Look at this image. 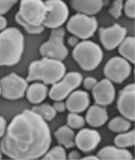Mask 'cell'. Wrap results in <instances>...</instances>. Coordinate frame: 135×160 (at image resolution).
<instances>
[{
	"label": "cell",
	"instance_id": "obj_29",
	"mask_svg": "<svg viewBox=\"0 0 135 160\" xmlns=\"http://www.w3.org/2000/svg\"><path fill=\"white\" fill-rule=\"evenodd\" d=\"M17 2V0H0V15L9 12Z\"/></svg>",
	"mask_w": 135,
	"mask_h": 160
},
{
	"label": "cell",
	"instance_id": "obj_18",
	"mask_svg": "<svg viewBox=\"0 0 135 160\" xmlns=\"http://www.w3.org/2000/svg\"><path fill=\"white\" fill-rule=\"evenodd\" d=\"M97 156L101 160H132V154L126 149L117 148L113 146H106L97 153Z\"/></svg>",
	"mask_w": 135,
	"mask_h": 160
},
{
	"label": "cell",
	"instance_id": "obj_13",
	"mask_svg": "<svg viewBox=\"0 0 135 160\" xmlns=\"http://www.w3.org/2000/svg\"><path fill=\"white\" fill-rule=\"evenodd\" d=\"M135 94L134 83L127 85L119 93L117 107L121 114L130 121L135 120Z\"/></svg>",
	"mask_w": 135,
	"mask_h": 160
},
{
	"label": "cell",
	"instance_id": "obj_34",
	"mask_svg": "<svg viewBox=\"0 0 135 160\" xmlns=\"http://www.w3.org/2000/svg\"><path fill=\"white\" fill-rule=\"evenodd\" d=\"M68 43L70 46L75 47L79 43V38L75 36L70 37L68 39Z\"/></svg>",
	"mask_w": 135,
	"mask_h": 160
},
{
	"label": "cell",
	"instance_id": "obj_25",
	"mask_svg": "<svg viewBox=\"0 0 135 160\" xmlns=\"http://www.w3.org/2000/svg\"><path fill=\"white\" fill-rule=\"evenodd\" d=\"M114 143L120 148L132 147L135 144V131L134 130L117 135L114 139Z\"/></svg>",
	"mask_w": 135,
	"mask_h": 160
},
{
	"label": "cell",
	"instance_id": "obj_35",
	"mask_svg": "<svg viewBox=\"0 0 135 160\" xmlns=\"http://www.w3.org/2000/svg\"><path fill=\"white\" fill-rule=\"evenodd\" d=\"M68 158L69 160H78L80 158V155L77 151H72L68 155Z\"/></svg>",
	"mask_w": 135,
	"mask_h": 160
},
{
	"label": "cell",
	"instance_id": "obj_9",
	"mask_svg": "<svg viewBox=\"0 0 135 160\" xmlns=\"http://www.w3.org/2000/svg\"><path fill=\"white\" fill-rule=\"evenodd\" d=\"M28 88V81L15 73H11L0 80L1 94L8 100L23 97Z\"/></svg>",
	"mask_w": 135,
	"mask_h": 160
},
{
	"label": "cell",
	"instance_id": "obj_27",
	"mask_svg": "<svg viewBox=\"0 0 135 160\" xmlns=\"http://www.w3.org/2000/svg\"><path fill=\"white\" fill-rule=\"evenodd\" d=\"M67 123L70 128L74 129H80L85 125V120L83 117L77 113H71L67 116Z\"/></svg>",
	"mask_w": 135,
	"mask_h": 160
},
{
	"label": "cell",
	"instance_id": "obj_37",
	"mask_svg": "<svg viewBox=\"0 0 135 160\" xmlns=\"http://www.w3.org/2000/svg\"><path fill=\"white\" fill-rule=\"evenodd\" d=\"M83 160H98L99 158L97 156H88L83 158Z\"/></svg>",
	"mask_w": 135,
	"mask_h": 160
},
{
	"label": "cell",
	"instance_id": "obj_30",
	"mask_svg": "<svg viewBox=\"0 0 135 160\" xmlns=\"http://www.w3.org/2000/svg\"><path fill=\"white\" fill-rule=\"evenodd\" d=\"M123 7L126 15L130 18H134L135 16V0H127Z\"/></svg>",
	"mask_w": 135,
	"mask_h": 160
},
{
	"label": "cell",
	"instance_id": "obj_17",
	"mask_svg": "<svg viewBox=\"0 0 135 160\" xmlns=\"http://www.w3.org/2000/svg\"><path fill=\"white\" fill-rule=\"evenodd\" d=\"M71 6L80 13L92 16L102 9L103 0H70Z\"/></svg>",
	"mask_w": 135,
	"mask_h": 160
},
{
	"label": "cell",
	"instance_id": "obj_4",
	"mask_svg": "<svg viewBox=\"0 0 135 160\" xmlns=\"http://www.w3.org/2000/svg\"><path fill=\"white\" fill-rule=\"evenodd\" d=\"M65 72V66L61 61L44 57L29 65L26 80H39L45 84H54L63 78Z\"/></svg>",
	"mask_w": 135,
	"mask_h": 160
},
{
	"label": "cell",
	"instance_id": "obj_20",
	"mask_svg": "<svg viewBox=\"0 0 135 160\" xmlns=\"http://www.w3.org/2000/svg\"><path fill=\"white\" fill-rule=\"evenodd\" d=\"M26 96L28 100L33 104H39L45 100L48 93L47 87L45 84L35 82L27 88Z\"/></svg>",
	"mask_w": 135,
	"mask_h": 160
},
{
	"label": "cell",
	"instance_id": "obj_39",
	"mask_svg": "<svg viewBox=\"0 0 135 160\" xmlns=\"http://www.w3.org/2000/svg\"><path fill=\"white\" fill-rule=\"evenodd\" d=\"M0 95H1V88H0Z\"/></svg>",
	"mask_w": 135,
	"mask_h": 160
},
{
	"label": "cell",
	"instance_id": "obj_14",
	"mask_svg": "<svg viewBox=\"0 0 135 160\" xmlns=\"http://www.w3.org/2000/svg\"><path fill=\"white\" fill-rule=\"evenodd\" d=\"M92 93L96 104L105 106L113 102L116 91L112 82L106 78L97 83L92 89Z\"/></svg>",
	"mask_w": 135,
	"mask_h": 160
},
{
	"label": "cell",
	"instance_id": "obj_10",
	"mask_svg": "<svg viewBox=\"0 0 135 160\" xmlns=\"http://www.w3.org/2000/svg\"><path fill=\"white\" fill-rule=\"evenodd\" d=\"M45 3L48 10L44 26L52 29L61 28L69 15L67 5L62 0H47Z\"/></svg>",
	"mask_w": 135,
	"mask_h": 160
},
{
	"label": "cell",
	"instance_id": "obj_8",
	"mask_svg": "<svg viewBox=\"0 0 135 160\" xmlns=\"http://www.w3.org/2000/svg\"><path fill=\"white\" fill-rule=\"evenodd\" d=\"M82 80V75L79 72H71L65 74L53 85L49 92L50 98L55 101L64 100L80 85Z\"/></svg>",
	"mask_w": 135,
	"mask_h": 160
},
{
	"label": "cell",
	"instance_id": "obj_7",
	"mask_svg": "<svg viewBox=\"0 0 135 160\" xmlns=\"http://www.w3.org/2000/svg\"><path fill=\"white\" fill-rule=\"evenodd\" d=\"M98 25L95 17L79 13L68 20L67 28L70 32L78 38L86 39L93 36Z\"/></svg>",
	"mask_w": 135,
	"mask_h": 160
},
{
	"label": "cell",
	"instance_id": "obj_19",
	"mask_svg": "<svg viewBox=\"0 0 135 160\" xmlns=\"http://www.w3.org/2000/svg\"><path fill=\"white\" fill-rule=\"evenodd\" d=\"M108 119L107 112L104 108L98 106H92L88 110L86 120L90 126L97 128L102 126Z\"/></svg>",
	"mask_w": 135,
	"mask_h": 160
},
{
	"label": "cell",
	"instance_id": "obj_24",
	"mask_svg": "<svg viewBox=\"0 0 135 160\" xmlns=\"http://www.w3.org/2000/svg\"><path fill=\"white\" fill-rule=\"evenodd\" d=\"M131 124L127 119L121 117L113 118L109 122L108 128L114 132H123L127 131L131 128Z\"/></svg>",
	"mask_w": 135,
	"mask_h": 160
},
{
	"label": "cell",
	"instance_id": "obj_26",
	"mask_svg": "<svg viewBox=\"0 0 135 160\" xmlns=\"http://www.w3.org/2000/svg\"><path fill=\"white\" fill-rule=\"evenodd\" d=\"M67 158L65 148L61 146H56L46 152L44 160H66Z\"/></svg>",
	"mask_w": 135,
	"mask_h": 160
},
{
	"label": "cell",
	"instance_id": "obj_31",
	"mask_svg": "<svg viewBox=\"0 0 135 160\" xmlns=\"http://www.w3.org/2000/svg\"><path fill=\"white\" fill-rule=\"evenodd\" d=\"M97 82L96 78L92 77H88L84 79L83 84L86 89L90 90L94 88Z\"/></svg>",
	"mask_w": 135,
	"mask_h": 160
},
{
	"label": "cell",
	"instance_id": "obj_33",
	"mask_svg": "<svg viewBox=\"0 0 135 160\" xmlns=\"http://www.w3.org/2000/svg\"><path fill=\"white\" fill-rule=\"evenodd\" d=\"M6 126V121L3 117L0 116V138L5 134Z\"/></svg>",
	"mask_w": 135,
	"mask_h": 160
},
{
	"label": "cell",
	"instance_id": "obj_38",
	"mask_svg": "<svg viewBox=\"0 0 135 160\" xmlns=\"http://www.w3.org/2000/svg\"><path fill=\"white\" fill-rule=\"evenodd\" d=\"M2 159V154L1 152V151H0V159Z\"/></svg>",
	"mask_w": 135,
	"mask_h": 160
},
{
	"label": "cell",
	"instance_id": "obj_23",
	"mask_svg": "<svg viewBox=\"0 0 135 160\" xmlns=\"http://www.w3.org/2000/svg\"><path fill=\"white\" fill-rule=\"evenodd\" d=\"M32 110L38 114L45 121H51L55 118L57 114L56 111L53 106L48 104L34 107Z\"/></svg>",
	"mask_w": 135,
	"mask_h": 160
},
{
	"label": "cell",
	"instance_id": "obj_5",
	"mask_svg": "<svg viewBox=\"0 0 135 160\" xmlns=\"http://www.w3.org/2000/svg\"><path fill=\"white\" fill-rule=\"evenodd\" d=\"M73 57L81 68L85 71L96 69L103 59V52L100 46L90 41H84L75 47Z\"/></svg>",
	"mask_w": 135,
	"mask_h": 160
},
{
	"label": "cell",
	"instance_id": "obj_1",
	"mask_svg": "<svg viewBox=\"0 0 135 160\" xmlns=\"http://www.w3.org/2000/svg\"><path fill=\"white\" fill-rule=\"evenodd\" d=\"M51 143L50 128L32 110L13 118L0 143L6 156L14 160H34L44 156Z\"/></svg>",
	"mask_w": 135,
	"mask_h": 160
},
{
	"label": "cell",
	"instance_id": "obj_16",
	"mask_svg": "<svg viewBox=\"0 0 135 160\" xmlns=\"http://www.w3.org/2000/svg\"><path fill=\"white\" fill-rule=\"evenodd\" d=\"M65 104L67 110L71 113H81L89 105V96L85 91H75L70 94Z\"/></svg>",
	"mask_w": 135,
	"mask_h": 160
},
{
	"label": "cell",
	"instance_id": "obj_6",
	"mask_svg": "<svg viewBox=\"0 0 135 160\" xmlns=\"http://www.w3.org/2000/svg\"><path fill=\"white\" fill-rule=\"evenodd\" d=\"M65 36V30L63 28L52 29L48 40L40 47L41 55L57 60H65L68 54V49L64 43Z\"/></svg>",
	"mask_w": 135,
	"mask_h": 160
},
{
	"label": "cell",
	"instance_id": "obj_11",
	"mask_svg": "<svg viewBox=\"0 0 135 160\" xmlns=\"http://www.w3.org/2000/svg\"><path fill=\"white\" fill-rule=\"evenodd\" d=\"M131 70V66L127 60L114 57L106 63L104 73L111 82L121 83L130 76Z\"/></svg>",
	"mask_w": 135,
	"mask_h": 160
},
{
	"label": "cell",
	"instance_id": "obj_36",
	"mask_svg": "<svg viewBox=\"0 0 135 160\" xmlns=\"http://www.w3.org/2000/svg\"><path fill=\"white\" fill-rule=\"evenodd\" d=\"M7 25V21L5 17L0 15V30L5 29Z\"/></svg>",
	"mask_w": 135,
	"mask_h": 160
},
{
	"label": "cell",
	"instance_id": "obj_3",
	"mask_svg": "<svg viewBox=\"0 0 135 160\" xmlns=\"http://www.w3.org/2000/svg\"><path fill=\"white\" fill-rule=\"evenodd\" d=\"M23 50L24 37L18 29L9 28L0 33V66L16 65Z\"/></svg>",
	"mask_w": 135,
	"mask_h": 160
},
{
	"label": "cell",
	"instance_id": "obj_28",
	"mask_svg": "<svg viewBox=\"0 0 135 160\" xmlns=\"http://www.w3.org/2000/svg\"><path fill=\"white\" fill-rule=\"evenodd\" d=\"M123 8L122 2L119 0H116L110 7L109 12L113 18L117 19L122 15Z\"/></svg>",
	"mask_w": 135,
	"mask_h": 160
},
{
	"label": "cell",
	"instance_id": "obj_22",
	"mask_svg": "<svg viewBox=\"0 0 135 160\" xmlns=\"http://www.w3.org/2000/svg\"><path fill=\"white\" fill-rule=\"evenodd\" d=\"M135 39L134 37H126L119 46V52L124 59L135 63Z\"/></svg>",
	"mask_w": 135,
	"mask_h": 160
},
{
	"label": "cell",
	"instance_id": "obj_12",
	"mask_svg": "<svg viewBox=\"0 0 135 160\" xmlns=\"http://www.w3.org/2000/svg\"><path fill=\"white\" fill-rule=\"evenodd\" d=\"M127 32L126 28L115 24L109 28H101L99 29V37L104 47L108 50H112L122 42Z\"/></svg>",
	"mask_w": 135,
	"mask_h": 160
},
{
	"label": "cell",
	"instance_id": "obj_15",
	"mask_svg": "<svg viewBox=\"0 0 135 160\" xmlns=\"http://www.w3.org/2000/svg\"><path fill=\"white\" fill-rule=\"evenodd\" d=\"M101 141V137L98 131L93 129H83L79 131L75 138V144L84 152H89L97 147Z\"/></svg>",
	"mask_w": 135,
	"mask_h": 160
},
{
	"label": "cell",
	"instance_id": "obj_2",
	"mask_svg": "<svg viewBox=\"0 0 135 160\" xmlns=\"http://www.w3.org/2000/svg\"><path fill=\"white\" fill-rule=\"evenodd\" d=\"M47 10L43 0H21L15 19L28 32L39 34L45 29L43 24Z\"/></svg>",
	"mask_w": 135,
	"mask_h": 160
},
{
	"label": "cell",
	"instance_id": "obj_21",
	"mask_svg": "<svg viewBox=\"0 0 135 160\" xmlns=\"http://www.w3.org/2000/svg\"><path fill=\"white\" fill-rule=\"evenodd\" d=\"M55 136L58 142L66 148H71L75 146V132L68 126H63L59 128L56 131Z\"/></svg>",
	"mask_w": 135,
	"mask_h": 160
},
{
	"label": "cell",
	"instance_id": "obj_32",
	"mask_svg": "<svg viewBox=\"0 0 135 160\" xmlns=\"http://www.w3.org/2000/svg\"><path fill=\"white\" fill-rule=\"evenodd\" d=\"M53 107L56 112H59L65 111L66 108V104L61 102V101L55 102L53 104Z\"/></svg>",
	"mask_w": 135,
	"mask_h": 160
},
{
	"label": "cell",
	"instance_id": "obj_40",
	"mask_svg": "<svg viewBox=\"0 0 135 160\" xmlns=\"http://www.w3.org/2000/svg\"><path fill=\"white\" fill-rule=\"evenodd\" d=\"M119 1H123V0H119Z\"/></svg>",
	"mask_w": 135,
	"mask_h": 160
}]
</instances>
